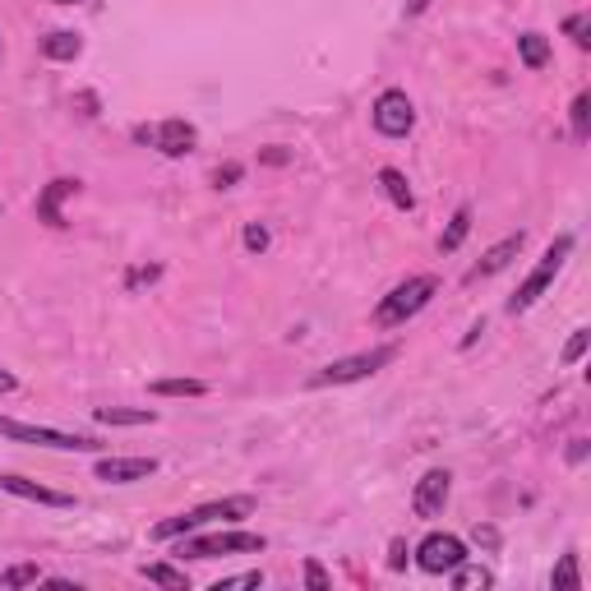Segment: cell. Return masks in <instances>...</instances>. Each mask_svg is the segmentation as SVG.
Instances as JSON below:
<instances>
[{"instance_id": "cell-1", "label": "cell", "mask_w": 591, "mask_h": 591, "mask_svg": "<svg viewBox=\"0 0 591 591\" xmlns=\"http://www.w3.org/2000/svg\"><path fill=\"white\" fill-rule=\"evenodd\" d=\"M254 513V499L250 495H236V499H213V504H199L190 513H176V518L157 522L153 527V541H176V536H190V531L208 527V522H241Z\"/></svg>"}, {"instance_id": "cell-2", "label": "cell", "mask_w": 591, "mask_h": 591, "mask_svg": "<svg viewBox=\"0 0 591 591\" xmlns=\"http://www.w3.org/2000/svg\"><path fill=\"white\" fill-rule=\"evenodd\" d=\"M435 296H439V278H430V273L407 278L402 287H393L384 301L374 305V324H379V328H402L407 319H416L425 305L435 301Z\"/></svg>"}, {"instance_id": "cell-3", "label": "cell", "mask_w": 591, "mask_h": 591, "mask_svg": "<svg viewBox=\"0 0 591 591\" xmlns=\"http://www.w3.org/2000/svg\"><path fill=\"white\" fill-rule=\"evenodd\" d=\"M568 254H573V236L564 231V236H555V245H550V250L541 254V264H536V268L527 273V282H522V287L513 291V296H508V314H527L531 305L541 301L545 291H550V282L559 278V268L568 264Z\"/></svg>"}, {"instance_id": "cell-4", "label": "cell", "mask_w": 591, "mask_h": 591, "mask_svg": "<svg viewBox=\"0 0 591 591\" xmlns=\"http://www.w3.org/2000/svg\"><path fill=\"white\" fill-rule=\"evenodd\" d=\"M0 439L14 444H37V448H56V453H102V439L93 435H70V430H51V425H28V421H10L0 416Z\"/></svg>"}, {"instance_id": "cell-5", "label": "cell", "mask_w": 591, "mask_h": 591, "mask_svg": "<svg viewBox=\"0 0 591 591\" xmlns=\"http://www.w3.org/2000/svg\"><path fill=\"white\" fill-rule=\"evenodd\" d=\"M398 356V342H384V347L356 351V356H342V361H328L324 370L310 379V388H338V384H361L370 374H379L388 361Z\"/></svg>"}, {"instance_id": "cell-6", "label": "cell", "mask_w": 591, "mask_h": 591, "mask_svg": "<svg viewBox=\"0 0 591 591\" xmlns=\"http://www.w3.org/2000/svg\"><path fill=\"white\" fill-rule=\"evenodd\" d=\"M181 559H218V555H264V536L259 531H208V536H176Z\"/></svg>"}, {"instance_id": "cell-7", "label": "cell", "mask_w": 591, "mask_h": 591, "mask_svg": "<svg viewBox=\"0 0 591 591\" xmlns=\"http://www.w3.org/2000/svg\"><path fill=\"white\" fill-rule=\"evenodd\" d=\"M134 144H148L157 148L162 157H190L194 144H199V130L181 116H171L162 125H134Z\"/></svg>"}, {"instance_id": "cell-8", "label": "cell", "mask_w": 591, "mask_h": 591, "mask_svg": "<svg viewBox=\"0 0 591 591\" xmlns=\"http://www.w3.org/2000/svg\"><path fill=\"white\" fill-rule=\"evenodd\" d=\"M370 121L384 139H407L411 125H416V107H411V97L402 93V88H384V93L374 97Z\"/></svg>"}, {"instance_id": "cell-9", "label": "cell", "mask_w": 591, "mask_h": 591, "mask_svg": "<svg viewBox=\"0 0 591 591\" xmlns=\"http://www.w3.org/2000/svg\"><path fill=\"white\" fill-rule=\"evenodd\" d=\"M462 559H467V545H462V536H453V531H430V536L416 545V568H421V573H435V578L453 573Z\"/></svg>"}, {"instance_id": "cell-10", "label": "cell", "mask_w": 591, "mask_h": 591, "mask_svg": "<svg viewBox=\"0 0 591 591\" xmlns=\"http://www.w3.org/2000/svg\"><path fill=\"white\" fill-rule=\"evenodd\" d=\"M448 495H453V476H448L444 467H430L421 481H416V490H411V513H416V518H425V522L444 518Z\"/></svg>"}, {"instance_id": "cell-11", "label": "cell", "mask_w": 591, "mask_h": 591, "mask_svg": "<svg viewBox=\"0 0 591 591\" xmlns=\"http://www.w3.org/2000/svg\"><path fill=\"white\" fill-rule=\"evenodd\" d=\"M0 490L14 499H28V504H47V508H74V495H65V490H47V485L28 481V476H14V471H5L0 476Z\"/></svg>"}, {"instance_id": "cell-12", "label": "cell", "mask_w": 591, "mask_h": 591, "mask_svg": "<svg viewBox=\"0 0 591 591\" xmlns=\"http://www.w3.org/2000/svg\"><path fill=\"white\" fill-rule=\"evenodd\" d=\"M97 481L107 485H134V481H148L157 471V458H97Z\"/></svg>"}, {"instance_id": "cell-13", "label": "cell", "mask_w": 591, "mask_h": 591, "mask_svg": "<svg viewBox=\"0 0 591 591\" xmlns=\"http://www.w3.org/2000/svg\"><path fill=\"white\" fill-rule=\"evenodd\" d=\"M74 194H79V181H74V176H56L47 190L37 194V222H47V227H65L61 204H65V199H74Z\"/></svg>"}, {"instance_id": "cell-14", "label": "cell", "mask_w": 591, "mask_h": 591, "mask_svg": "<svg viewBox=\"0 0 591 591\" xmlns=\"http://www.w3.org/2000/svg\"><path fill=\"white\" fill-rule=\"evenodd\" d=\"M518 254H522V231H518V236H504V241H499V245H490V250L481 254V264H476V268H471V273H467V282L495 278V273H504V268L513 264Z\"/></svg>"}, {"instance_id": "cell-15", "label": "cell", "mask_w": 591, "mask_h": 591, "mask_svg": "<svg viewBox=\"0 0 591 591\" xmlns=\"http://www.w3.org/2000/svg\"><path fill=\"white\" fill-rule=\"evenodd\" d=\"M379 190H384V194H388V204L402 208V213H411V208H416V194H411L407 176H402L398 167H384V171H379Z\"/></svg>"}, {"instance_id": "cell-16", "label": "cell", "mask_w": 591, "mask_h": 591, "mask_svg": "<svg viewBox=\"0 0 591 591\" xmlns=\"http://www.w3.org/2000/svg\"><path fill=\"white\" fill-rule=\"evenodd\" d=\"M79 51H84V37L70 33V28H56V33L42 37V56L47 61H74Z\"/></svg>"}, {"instance_id": "cell-17", "label": "cell", "mask_w": 591, "mask_h": 591, "mask_svg": "<svg viewBox=\"0 0 591 591\" xmlns=\"http://www.w3.org/2000/svg\"><path fill=\"white\" fill-rule=\"evenodd\" d=\"M93 421L97 425H153L157 411L153 407H97Z\"/></svg>"}, {"instance_id": "cell-18", "label": "cell", "mask_w": 591, "mask_h": 591, "mask_svg": "<svg viewBox=\"0 0 591 591\" xmlns=\"http://www.w3.org/2000/svg\"><path fill=\"white\" fill-rule=\"evenodd\" d=\"M148 393H153V398H204L208 384L204 379H153Z\"/></svg>"}, {"instance_id": "cell-19", "label": "cell", "mask_w": 591, "mask_h": 591, "mask_svg": "<svg viewBox=\"0 0 591 591\" xmlns=\"http://www.w3.org/2000/svg\"><path fill=\"white\" fill-rule=\"evenodd\" d=\"M518 56H522V65H527V70H545V65H550V37L522 33L518 37Z\"/></svg>"}, {"instance_id": "cell-20", "label": "cell", "mask_w": 591, "mask_h": 591, "mask_svg": "<svg viewBox=\"0 0 591 591\" xmlns=\"http://www.w3.org/2000/svg\"><path fill=\"white\" fill-rule=\"evenodd\" d=\"M467 231H471V208L462 204L458 213H453V218H448L444 236H439V250H444V254H453V250H458L462 241H467Z\"/></svg>"}, {"instance_id": "cell-21", "label": "cell", "mask_w": 591, "mask_h": 591, "mask_svg": "<svg viewBox=\"0 0 591 591\" xmlns=\"http://www.w3.org/2000/svg\"><path fill=\"white\" fill-rule=\"evenodd\" d=\"M550 587H555V591H582V568H578V555H573V550H568V555L555 564Z\"/></svg>"}, {"instance_id": "cell-22", "label": "cell", "mask_w": 591, "mask_h": 591, "mask_svg": "<svg viewBox=\"0 0 591 591\" xmlns=\"http://www.w3.org/2000/svg\"><path fill=\"white\" fill-rule=\"evenodd\" d=\"M448 578H453V587H458V591H467V587H490V582H495V573H490V568H481V564H471V559H462V564L453 568Z\"/></svg>"}, {"instance_id": "cell-23", "label": "cell", "mask_w": 591, "mask_h": 591, "mask_svg": "<svg viewBox=\"0 0 591 591\" xmlns=\"http://www.w3.org/2000/svg\"><path fill=\"white\" fill-rule=\"evenodd\" d=\"M144 578L157 582V587H171V591H190V578L171 564H144Z\"/></svg>"}, {"instance_id": "cell-24", "label": "cell", "mask_w": 591, "mask_h": 591, "mask_svg": "<svg viewBox=\"0 0 591 591\" xmlns=\"http://www.w3.org/2000/svg\"><path fill=\"white\" fill-rule=\"evenodd\" d=\"M568 121H573V139H591V93H578L573 107H568Z\"/></svg>"}, {"instance_id": "cell-25", "label": "cell", "mask_w": 591, "mask_h": 591, "mask_svg": "<svg viewBox=\"0 0 591 591\" xmlns=\"http://www.w3.org/2000/svg\"><path fill=\"white\" fill-rule=\"evenodd\" d=\"M564 33L573 37V47H582V51H587V47H591V14H587V10L568 14V19H564Z\"/></svg>"}, {"instance_id": "cell-26", "label": "cell", "mask_w": 591, "mask_h": 591, "mask_svg": "<svg viewBox=\"0 0 591 591\" xmlns=\"http://www.w3.org/2000/svg\"><path fill=\"white\" fill-rule=\"evenodd\" d=\"M33 582H42V573H37V564H14L0 573V587H33Z\"/></svg>"}, {"instance_id": "cell-27", "label": "cell", "mask_w": 591, "mask_h": 591, "mask_svg": "<svg viewBox=\"0 0 591 591\" xmlns=\"http://www.w3.org/2000/svg\"><path fill=\"white\" fill-rule=\"evenodd\" d=\"M587 347H591V328H573V338L564 347V365H578L587 356Z\"/></svg>"}, {"instance_id": "cell-28", "label": "cell", "mask_w": 591, "mask_h": 591, "mask_svg": "<svg viewBox=\"0 0 591 591\" xmlns=\"http://www.w3.org/2000/svg\"><path fill=\"white\" fill-rule=\"evenodd\" d=\"M305 587H310V591H328V587H333V578H328V568L319 564V559H305Z\"/></svg>"}, {"instance_id": "cell-29", "label": "cell", "mask_w": 591, "mask_h": 591, "mask_svg": "<svg viewBox=\"0 0 591 591\" xmlns=\"http://www.w3.org/2000/svg\"><path fill=\"white\" fill-rule=\"evenodd\" d=\"M245 250H250V254H264L268 250V227H264V222H250V227H245Z\"/></svg>"}, {"instance_id": "cell-30", "label": "cell", "mask_w": 591, "mask_h": 591, "mask_svg": "<svg viewBox=\"0 0 591 591\" xmlns=\"http://www.w3.org/2000/svg\"><path fill=\"white\" fill-rule=\"evenodd\" d=\"M241 176H245V167H241V162H227V167H218V171H213V185H218V190H231V185L241 181Z\"/></svg>"}, {"instance_id": "cell-31", "label": "cell", "mask_w": 591, "mask_h": 591, "mask_svg": "<svg viewBox=\"0 0 591 591\" xmlns=\"http://www.w3.org/2000/svg\"><path fill=\"white\" fill-rule=\"evenodd\" d=\"M227 587H264V573H236V578H222L218 591H227Z\"/></svg>"}, {"instance_id": "cell-32", "label": "cell", "mask_w": 591, "mask_h": 591, "mask_svg": "<svg viewBox=\"0 0 591 591\" xmlns=\"http://www.w3.org/2000/svg\"><path fill=\"white\" fill-rule=\"evenodd\" d=\"M388 568H393V573H402V568H407V541H402V536L388 545Z\"/></svg>"}, {"instance_id": "cell-33", "label": "cell", "mask_w": 591, "mask_h": 591, "mask_svg": "<svg viewBox=\"0 0 591 591\" xmlns=\"http://www.w3.org/2000/svg\"><path fill=\"white\" fill-rule=\"evenodd\" d=\"M157 273H162V268H157V264H148V268H134L130 278H125V287H139V282H153Z\"/></svg>"}, {"instance_id": "cell-34", "label": "cell", "mask_w": 591, "mask_h": 591, "mask_svg": "<svg viewBox=\"0 0 591 591\" xmlns=\"http://www.w3.org/2000/svg\"><path fill=\"white\" fill-rule=\"evenodd\" d=\"M587 458V439H573V448H568V462H582Z\"/></svg>"}, {"instance_id": "cell-35", "label": "cell", "mask_w": 591, "mask_h": 591, "mask_svg": "<svg viewBox=\"0 0 591 591\" xmlns=\"http://www.w3.org/2000/svg\"><path fill=\"white\" fill-rule=\"evenodd\" d=\"M430 5H435V0H407V19H416V14H425V10H430Z\"/></svg>"}, {"instance_id": "cell-36", "label": "cell", "mask_w": 591, "mask_h": 591, "mask_svg": "<svg viewBox=\"0 0 591 591\" xmlns=\"http://www.w3.org/2000/svg\"><path fill=\"white\" fill-rule=\"evenodd\" d=\"M14 388H19V379L10 370H0V393H14Z\"/></svg>"}, {"instance_id": "cell-37", "label": "cell", "mask_w": 591, "mask_h": 591, "mask_svg": "<svg viewBox=\"0 0 591 591\" xmlns=\"http://www.w3.org/2000/svg\"><path fill=\"white\" fill-rule=\"evenodd\" d=\"M56 5H79V0H56Z\"/></svg>"}, {"instance_id": "cell-38", "label": "cell", "mask_w": 591, "mask_h": 591, "mask_svg": "<svg viewBox=\"0 0 591 591\" xmlns=\"http://www.w3.org/2000/svg\"><path fill=\"white\" fill-rule=\"evenodd\" d=\"M0 51H5V47H0Z\"/></svg>"}]
</instances>
